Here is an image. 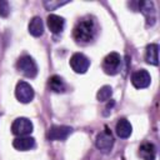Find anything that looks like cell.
<instances>
[{"mask_svg": "<svg viewBox=\"0 0 160 160\" xmlns=\"http://www.w3.org/2000/svg\"><path fill=\"white\" fill-rule=\"evenodd\" d=\"M95 22L91 19H82L80 20L74 30H72V36L79 44H88L90 42L94 36H95Z\"/></svg>", "mask_w": 160, "mask_h": 160, "instance_id": "6da1fadb", "label": "cell"}, {"mask_svg": "<svg viewBox=\"0 0 160 160\" xmlns=\"http://www.w3.org/2000/svg\"><path fill=\"white\" fill-rule=\"evenodd\" d=\"M19 71L21 74H24L26 78H35L36 74H38V66H36V62L34 61V59L31 56H28V55H24L21 56L19 60H18V64H16Z\"/></svg>", "mask_w": 160, "mask_h": 160, "instance_id": "7a4b0ae2", "label": "cell"}, {"mask_svg": "<svg viewBox=\"0 0 160 160\" xmlns=\"http://www.w3.org/2000/svg\"><path fill=\"white\" fill-rule=\"evenodd\" d=\"M32 122L28 118H18L11 124V131L16 136H28L32 132Z\"/></svg>", "mask_w": 160, "mask_h": 160, "instance_id": "3957f363", "label": "cell"}, {"mask_svg": "<svg viewBox=\"0 0 160 160\" xmlns=\"http://www.w3.org/2000/svg\"><path fill=\"white\" fill-rule=\"evenodd\" d=\"M121 65V58L118 52H110L105 56L102 61V69L106 74L115 75L119 71V68Z\"/></svg>", "mask_w": 160, "mask_h": 160, "instance_id": "277c9868", "label": "cell"}, {"mask_svg": "<svg viewBox=\"0 0 160 160\" xmlns=\"http://www.w3.org/2000/svg\"><path fill=\"white\" fill-rule=\"evenodd\" d=\"M15 96L20 102H30L34 99V90L26 81H19L15 88Z\"/></svg>", "mask_w": 160, "mask_h": 160, "instance_id": "5b68a950", "label": "cell"}, {"mask_svg": "<svg viewBox=\"0 0 160 160\" xmlns=\"http://www.w3.org/2000/svg\"><path fill=\"white\" fill-rule=\"evenodd\" d=\"M71 69L78 74H84L90 66V60L81 52H75L70 59Z\"/></svg>", "mask_w": 160, "mask_h": 160, "instance_id": "8992f818", "label": "cell"}, {"mask_svg": "<svg viewBox=\"0 0 160 160\" xmlns=\"http://www.w3.org/2000/svg\"><path fill=\"white\" fill-rule=\"evenodd\" d=\"M95 145L100 151L109 152L114 145V138H112L111 132L109 130H105V131H101L100 134H98L96 140H95Z\"/></svg>", "mask_w": 160, "mask_h": 160, "instance_id": "52a82bcc", "label": "cell"}, {"mask_svg": "<svg viewBox=\"0 0 160 160\" xmlns=\"http://www.w3.org/2000/svg\"><path fill=\"white\" fill-rule=\"evenodd\" d=\"M150 81H151V78H150V74L144 70V69H140L138 71H135L131 76V84L136 88V89H144V88H148L150 85Z\"/></svg>", "mask_w": 160, "mask_h": 160, "instance_id": "ba28073f", "label": "cell"}, {"mask_svg": "<svg viewBox=\"0 0 160 160\" xmlns=\"http://www.w3.org/2000/svg\"><path fill=\"white\" fill-rule=\"evenodd\" d=\"M72 129L70 126H65V125H54L49 129L48 132V138L50 140H64L66 139L70 134H71Z\"/></svg>", "mask_w": 160, "mask_h": 160, "instance_id": "9c48e42d", "label": "cell"}, {"mask_svg": "<svg viewBox=\"0 0 160 160\" xmlns=\"http://www.w3.org/2000/svg\"><path fill=\"white\" fill-rule=\"evenodd\" d=\"M48 28L50 29L51 32L54 34H60L62 30H64V26H65V20L59 16V15H55V14H50L48 16Z\"/></svg>", "mask_w": 160, "mask_h": 160, "instance_id": "30bf717a", "label": "cell"}, {"mask_svg": "<svg viewBox=\"0 0 160 160\" xmlns=\"http://www.w3.org/2000/svg\"><path fill=\"white\" fill-rule=\"evenodd\" d=\"M12 146L20 151H28L35 146V139L31 136H18L12 141Z\"/></svg>", "mask_w": 160, "mask_h": 160, "instance_id": "8fae6325", "label": "cell"}, {"mask_svg": "<svg viewBox=\"0 0 160 160\" xmlns=\"http://www.w3.org/2000/svg\"><path fill=\"white\" fill-rule=\"evenodd\" d=\"M115 131H116V135L121 139H126L131 135V131H132V126L131 124L129 122V120L126 119H120L118 122H116V128H115Z\"/></svg>", "mask_w": 160, "mask_h": 160, "instance_id": "7c38bea8", "label": "cell"}, {"mask_svg": "<svg viewBox=\"0 0 160 160\" xmlns=\"http://www.w3.org/2000/svg\"><path fill=\"white\" fill-rule=\"evenodd\" d=\"M140 6V11L145 15V18L148 19L149 24L152 25L155 22V8H154V2L152 1H141L139 4Z\"/></svg>", "mask_w": 160, "mask_h": 160, "instance_id": "4fadbf2b", "label": "cell"}, {"mask_svg": "<svg viewBox=\"0 0 160 160\" xmlns=\"http://www.w3.org/2000/svg\"><path fill=\"white\" fill-rule=\"evenodd\" d=\"M145 60L148 64H151L155 66L159 64V45L158 44H150L146 46Z\"/></svg>", "mask_w": 160, "mask_h": 160, "instance_id": "5bb4252c", "label": "cell"}, {"mask_svg": "<svg viewBox=\"0 0 160 160\" xmlns=\"http://www.w3.org/2000/svg\"><path fill=\"white\" fill-rule=\"evenodd\" d=\"M139 155L142 160H154L156 155V150L154 144L151 142H142L139 148Z\"/></svg>", "mask_w": 160, "mask_h": 160, "instance_id": "9a60e30c", "label": "cell"}, {"mask_svg": "<svg viewBox=\"0 0 160 160\" xmlns=\"http://www.w3.org/2000/svg\"><path fill=\"white\" fill-rule=\"evenodd\" d=\"M29 32L32 36H41L44 32V24L41 18L34 16L29 22Z\"/></svg>", "mask_w": 160, "mask_h": 160, "instance_id": "2e32d148", "label": "cell"}, {"mask_svg": "<svg viewBox=\"0 0 160 160\" xmlns=\"http://www.w3.org/2000/svg\"><path fill=\"white\" fill-rule=\"evenodd\" d=\"M48 85H49L50 90L54 92H64L65 91V82L59 75H52L49 79Z\"/></svg>", "mask_w": 160, "mask_h": 160, "instance_id": "e0dca14e", "label": "cell"}, {"mask_svg": "<svg viewBox=\"0 0 160 160\" xmlns=\"http://www.w3.org/2000/svg\"><path fill=\"white\" fill-rule=\"evenodd\" d=\"M111 95H112V89L110 86L105 85V86L100 88V90L96 94V98H98L99 101H106L111 98Z\"/></svg>", "mask_w": 160, "mask_h": 160, "instance_id": "ac0fdd59", "label": "cell"}, {"mask_svg": "<svg viewBox=\"0 0 160 160\" xmlns=\"http://www.w3.org/2000/svg\"><path fill=\"white\" fill-rule=\"evenodd\" d=\"M10 12V6H9V2L5 1V0H0V16L2 18H6Z\"/></svg>", "mask_w": 160, "mask_h": 160, "instance_id": "d6986e66", "label": "cell"}, {"mask_svg": "<svg viewBox=\"0 0 160 160\" xmlns=\"http://www.w3.org/2000/svg\"><path fill=\"white\" fill-rule=\"evenodd\" d=\"M65 4H68V1H64V2H55V1H45L44 2V5L46 6V9L48 10H54L55 8H59V6H61V5H65Z\"/></svg>", "mask_w": 160, "mask_h": 160, "instance_id": "ffe728a7", "label": "cell"}]
</instances>
